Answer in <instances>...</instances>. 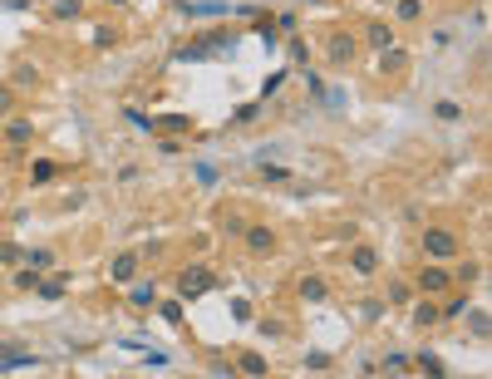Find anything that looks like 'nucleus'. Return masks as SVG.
I'll use <instances>...</instances> for the list:
<instances>
[{"mask_svg":"<svg viewBox=\"0 0 492 379\" xmlns=\"http://www.w3.org/2000/svg\"><path fill=\"white\" fill-rule=\"evenodd\" d=\"M128 301H133L138 310H153V305H158V291H153V281H148V286H133V291H128Z\"/></svg>","mask_w":492,"mask_h":379,"instance_id":"nucleus-19","label":"nucleus"},{"mask_svg":"<svg viewBox=\"0 0 492 379\" xmlns=\"http://www.w3.org/2000/svg\"><path fill=\"white\" fill-rule=\"evenodd\" d=\"M463 315H468V296H453L448 310H439V320H463Z\"/></svg>","mask_w":492,"mask_h":379,"instance_id":"nucleus-29","label":"nucleus"},{"mask_svg":"<svg viewBox=\"0 0 492 379\" xmlns=\"http://www.w3.org/2000/svg\"><path fill=\"white\" fill-rule=\"evenodd\" d=\"M108 281H114V286L138 281V251H119L114 261H108Z\"/></svg>","mask_w":492,"mask_h":379,"instance_id":"nucleus-4","label":"nucleus"},{"mask_svg":"<svg viewBox=\"0 0 492 379\" xmlns=\"http://www.w3.org/2000/svg\"><path fill=\"white\" fill-rule=\"evenodd\" d=\"M305 369H330V355H325V350H310V355H305Z\"/></svg>","mask_w":492,"mask_h":379,"instance_id":"nucleus-36","label":"nucleus"},{"mask_svg":"<svg viewBox=\"0 0 492 379\" xmlns=\"http://www.w3.org/2000/svg\"><path fill=\"white\" fill-rule=\"evenodd\" d=\"M256 35H261V44H266V49H276V40H281V30L271 25V20H256Z\"/></svg>","mask_w":492,"mask_h":379,"instance_id":"nucleus-31","label":"nucleus"},{"mask_svg":"<svg viewBox=\"0 0 492 379\" xmlns=\"http://www.w3.org/2000/svg\"><path fill=\"white\" fill-rule=\"evenodd\" d=\"M158 315H162V320H168V325H178V320H183V305H178V301H168V305H162Z\"/></svg>","mask_w":492,"mask_h":379,"instance_id":"nucleus-37","label":"nucleus"},{"mask_svg":"<svg viewBox=\"0 0 492 379\" xmlns=\"http://www.w3.org/2000/svg\"><path fill=\"white\" fill-rule=\"evenodd\" d=\"M25 266H35V271H49V266H54V251H49V246H35V251H25Z\"/></svg>","mask_w":492,"mask_h":379,"instance_id":"nucleus-23","label":"nucleus"},{"mask_svg":"<svg viewBox=\"0 0 492 379\" xmlns=\"http://www.w3.org/2000/svg\"><path fill=\"white\" fill-rule=\"evenodd\" d=\"M232 44H237L232 30H207V35H202V49H207V54H222V49H232Z\"/></svg>","mask_w":492,"mask_h":379,"instance_id":"nucleus-13","label":"nucleus"},{"mask_svg":"<svg viewBox=\"0 0 492 379\" xmlns=\"http://www.w3.org/2000/svg\"><path fill=\"white\" fill-rule=\"evenodd\" d=\"M414 325H418V330H423V325H439V305H428V301H418L414 305V315H409Z\"/></svg>","mask_w":492,"mask_h":379,"instance_id":"nucleus-21","label":"nucleus"},{"mask_svg":"<svg viewBox=\"0 0 492 379\" xmlns=\"http://www.w3.org/2000/svg\"><path fill=\"white\" fill-rule=\"evenodd\" d=\"M448 286H453V276H448L443 266H423V276H418V291L423 296H443Z\"/></svg>","mask_w":492,"mask_h":379,"instance_id":"nucleus-6","label":"nucleus"},{"mask_svg":"<svg viewBox=\"0 0 492 379\" xmlns=\"http://www.w3.org/2000/svg\"><path fill=\"white\" fill-rule=\"evenodd\" d=\"M281 84H286V69H276V74L261 84V99H276V94H281Z\"/></svg>","mask_w":492,"mask_h":379,"instance_id":"nucleus-33","label":"nucleus"},{"mask_svg":"<svg viewBox=\"0 0 492 379\" xmlns=\"http://www.w3.org/2000/svg\"><path fill=\"white\" fill-rule=\"evenodd\" d=\"M192 114H162V119H153V128H162V133H173V138H183V133H192Z\"/></svg>","mask_w":492,"mask_h":379,"instance_id":"nucleus-9","label":"nucleus"},{"mask_svg":"<svg viewBox=\"0 0 492 379\" xmlns=\"http://www.w3.org/2000/svg\"><path fill=\"white\" fill-rule=\"evenodd\" d=\"M124 119H128V124H133L138 133H158V128H153V119L143 114V108H124Z\"/></svg>","mask_w":492,"mask_h":379,"instance_id":"nucleus-28","label":"nucleus"},{"mask_svg":"<svg viewBox=\"0 0 492 379\" xmlns=\"http://www.w3.org/2000/svg\"><path fill=\"white\" fill-rule=\"evenodd\" d=\"M300 296H305V301H325L330 291H325V281H320V276H305V281H300Z\"/></svg>","mask_w":492,"mask_h":379,"instance_id":"nucleus-26","label":"nucleus"},{"mask_svg":"<svg viewBox=\"0 0 492 379\" xmlns=\"http://www.w3.org/2000/svg\"><path fill=\"white\" fill-rule=\"evenodd\" d=\"M394 15L399 20H418L423 15V0H394Z\"/></svg>","mask_w":492,"mask_h":379,"instance_id":"nucleus-27","label":"nucleus"},{"mask_svg":"<svg viewBox=\"0 0 492 379\" xmlns=\"http://www.w3.org/2000/svg\"><path fill=\"white\" fill-rule=\"evenodd\" d=\"M468 320H473V335H487V310H473L468 305Z\"/></svg>","mask_w":492,"mask_h":379,"instance_id":"nucleus-35","label":"nucleus"},{"mask_svg":"<svg viewBox=\"0 0 492 379\" xmlns=\"http://www.w3.org/2000/svg\"><path fill=\"white\" fill-rule=\"evenodd\" d=\"M10 286H15V291H35V286H40V271H35V266H20L15 276H10Z\"/></svg>","mask_w":492,"mask_h":379,"instance_id":"nucleus-20","label":"nucleus"},{"mask_svg":"<svg viewBox=\"0 0 492 379\" xmlns=\"http://www.w3.org/2000/svg\"><path fill=\"white\" fill-rule=\"evenodd\" d=\"M35 296H44V301H65V296H69V271H54V276H40Z\"/></svg>","mask_w":492,"mask_h":379,"instance_id":"nucleus-7","label":"nucleus"},{"mask_svg":"<svg viewBox=\"0 0 492 379\" xmlns=\"http://www.w3.org/2000/svg\"><path fill=\"white\" fill-rule=\"evenodd\" d=\"M423 251H428L433 261H453L463 246H458V237H453L448 227H428V232H423Z\"/></svg>","mask_w":492,"mask_h":379,"instance_id":"nucleus-1","label":"nucleus"},{"mask_svg":"<svg viewBox=\"0 0 492 379\" xmlns=\"http://www.w3.org/2000/svg\"><path fill=\"white\" fill-rule=\"evenodd\" d=\"M291 60H300V65L310 60V49H305V40H291Z\"/></svg>","mask_w":492,"mask_h":379,"instance_id":"nucleus-42","label":"nucleus"},{"mask_svg":"<svg viewBox=\"0 0 492 379\" xmlns=\"http://www.w3.org/2000/svg\"><path fill=\"white\" fill-rule=\"evenodd\" d=\"M30 133H35V124H30V119H10V124H6L10 148H25V143H30Z\"/></svg>","mask_w":492,"mask_h":379,"instance_id":"nucleus-15","label":"nucleus"},{"mask_svg":"<svg viewBox=\"0 0 492 379\" xmlns=\"http://www.w3.org/2000/svg\"><path fill=\"white\" fill-rule=\"evenodd\" d=\"M271 25H276V30H286V35H291V30H296V10H281L276 20H271Z\"/></svg>","mask_w":492,"mask_h":379,"instance_id":"nucleus-38","label":"nucleus"},{"mask_svg":"<svg viewBox=\"0 0 492 379\" xmlns=\"http://www.w3.org/2000/svg\"><path fill=\"white\" fill-rule=\"evenodd\" d=\"M241 237H246L251 251H276V232H271V227H246Z\"/></svg>","mask_w":492,"mask_h":379,"instance_id":"nucleus-10","label":"nucleus"},{"mask_svg":"<svg viewBox=\"0 0 492 379\" xmlns=\"http://www.w3.org/2000/svg\"><path fill=\"white\" fill-rule=\"evenodd\" d=\"M350 266L359 271V276H374V266H379V251H374V246H355V251H350Z\"/></svg>","mask_w":492,"mask_h":379,"instance_id":"nucleus-11","label":"nucleus"},{"mask_svg":"<svg viewBox=\"0 0 492 379\" xmlns=\"http://www.w3.org/2000/svg\"><path fill=\"white\" fill-rule=\"evenodd\" d=\"M25 261V246L20 242H0V266H20Z\"/></svg>","mask_w":492,"mask_h":379,"instance_id":"nucleus-24","label":"nucleus"},{"mask_svg":"<svg viewBox=\"0 0 492 379\" xmlns=\"http://www.w3.org/2000/svg\"><path fill=\"white\" fill-rule=\"evenodd\" d=\"M54 173H60V162H54V158H35V162H30V183H35V187L54 183Z\"/></svg>","mask_w":492,"mask_h":379,"instance_id":"nucleus-12","label":"nucleus"},{"mask_svg":"<svg viewBox=\"0 0 492 379\" xmlns=\"http://www.w3.org/2000/svg\"><path fill=\"white\" fill-rule=\"evenodd\" d=\"M0 286H6V271H0Z\"/></svg>","mask_w":492,"mask_h":379,"instance_id":"nucleus-46","label":"nucleus"},{"mask_svg":"<svg viewBox=\"0 0 492 379\" xmlns=\"http://www.w3.org/2000/svg\"><path fill=\"white\" fill-rule=\"evenodd\" d=\"M114 40H119V35L108 30V25H99V30H94V49H108V44H114Z\"/></svg>","mask_w":492,"mask_h":379,"instance_id":"nucleus-34","label":"nucleus"},{"mask_svg":"<svg viewBox=\"0 0 492 379\" xmlns=\"http://www.w3.org/2000/svg\"><path fill=\"white\" fill-rule=\"evenodd\" d=\"M414 360H418V369H423V374H433V379H443V374H448V369H443V360L433 355V350H423V355H414Z\"/></svg>","mask_w":492,"mask_h":379,"instance_id":"nucleus-22","label":"nucleus"},{"mask_svg":"<svg viewBox=\"0 0 492 379\" xmlns=\"http://www.w3.org/2000/svg\"><path fill=\"white\" fill-rule=\"evenodd\" d=\"M10 99H15V94H10L6 84H0V114H10Z\"/></svg>","mask_w":492,"mask_h":379,"instance_id":"nucleus-44","label":"nucleus"},{"mask_svg":"<svg viewBox=\"0 0 492 379\" xmlns=\"http://www.w3.org/2000/svg\"><path fill=\"white\" fill-rule=\"evenodd\" d=\"M212 286H217V276H212L207 266H187L183 276H178V296H183V301H197V296H207Z\"/></svg>","mask_w":492,"mask_h":379,"instance_id":"nucleus-2","label":"nucleus"},{"mask_svg":"<svg viewBox=\"0 0 492 379\" xmlns=\"http://www.w3.org/2000/svg\"><path fill=\"white\" fill-rule=\"evenodd\" d=\"M310 6H325V0H310Z\"/></svg>","mask_w":492,"mask_h":379,"instance_id":"nucleus-47","label":"nucleus"},{"mask_svg":"<svg viewBox=\"0 0 492 379\" xmlns=\"http://www.w3.org/2000/svg\"><path fill=\"white\" fill-rule=\"evenodd\" d=\"M305 89H310V99H325V84H320V74H310V69H305Z\"/></svg>","mask_w":492,"mask_h":379,"instance_id":"nucleus-39","label":"nucleus"},{"mask_svg":"<svg viewBox=\"0 0 492 379\" xmlns=\"http://www.w3.org/2000/svg\"><path fill=\"white\" fill-rule=\"evenodd\" d=\"M10 84H15V89H35V84H40V69H35V65H15Z\"/></svg>","mask_w":492,"mask_h":379,"instance_id":"nucleus-18","label":"nucleus"},{"mask_svg":"<svg viewBox=\"0 0 492 379\" xmlns=\"http://www.w3.org/2000/svg\"><path fill=\"white\" fill-rule=\"evenodd\" d=\"M477 276H482V266H477V261H468V266L458 271V281H463V286H468V281H477Z\"/></svg>","mask_w":492,"mask_h":379,"instance_id":"nucleus-41","label":"nucleus"},{"mask_svg":"<svg viewBox=\"0 0 492 379\" xmlns=\"http://www.w3.org/2000/svg\"><path fill=\"white\" fill-rule=\"evenodd\" d=\"M256 168H261V178H266V183H286V178H291V168H281V162H266V158L256 162Z\"/></svg>","mask_w":492,"mask_h":379,"instance_id":"nucleus-25","label":"nucleus"},{"mask_svg":"<svg viewBox=\"0 0 492 379\" xmlns=\"http://www.w3.org/2000/svg\"><path fill=\"white\" fill-rule=\"evenodd\" d=\"M355 49H359V44H355V35H350V30L330 35V44H325V54H330L335 65H350V60H355Z\"/></svg>","mask_w":492,"mask_h":379,"instance_id":"nucleus-8","label":"nucleus"},{"mask_svg":"<svg viewBox=\"0 0 492 379\" xmlns=\"http://www.w3.org/2000/svg\"><path fill=\"white\" fill-rule=\"evenodd\" d=\"M49 10H54V20H79L84 15V0H54Z\"/></svg>","mask_w":492,"mask_h":379,"instance_id":"nucleus-17","label":"nucleus"},{"mask_svg":"<svg viewBox=\"0 0 492 379\" xmlns=\"http://www.w3.org/2000/svg\"><path fill=\"white\" fill-rule=\"evenodd\" d=\"M266 369H271V364H266L256 350H246V355H241V374H266Z\"/></svg>","mask_w":492,"mask_h":379,"instance_id":"nucleus-30","label":"nucleus"},{"mask_svg":"<svg viewBox=\"0 0 492 379\" xmlns=\"http://www.w3.org/2000/svg\"><path fill=\"white\" fill-rule=\"evenodd\" d=\"M40 364V355H30V350H20V345H6L0 340V369H35Z\"/></svg>","mask_w":492,"mask_h":379,"instance_id":"nucleus-5","label":"nucleus"},{"mask_svg":"<svg viewBox=\"0 0 492 379\" xmlns=\"http://www.w3.org/2000/svg\"><path fill=\"white\" fill-rule=\"evenodd\" d=\"M364 40H369V44H374V49H389V44H394V30H389V25H384V20H374V25H369V30H364Z\"/></svg>","mask_w":492,"mask_h":379,"instance_id":"nucleus-16","label":"nucleus"},{"mask_svg":"<svg viewBox=\"0 0 492 379\" xmlns=\"http://www.w3.org/2000/svg\"><path fill=\"white\" fill-rule=\"evenodd\" d=\"M108 6H128V0H108Z\"/></svg>","mask_w":492,"mask_h":379,"instance_id":"nucleus-45","label":"nucleus"},{"mask_svg":"<svg viewBox=\"0 0 492 379\" xmlns=\"http://www.w3.org/2000/svg\"><path fill=\"white\" fill-rule=\"evenodd\" d=\"M433 114H439V119H443V124H458V119H463V108H458V103H453V99H443V103H439V108H433Z\"/></svg>","mask_w":492,"mask_h":379,"instance_id":"nucleus-32","label":"nucleus"},{"mask_svg":"<svg viewBox=\"0 0 492 379\" xmlns=\"http://www.w3.org/2000/svg\"><path fill=\"white\" fill-rule=\"evenodd\" d=\"M384 315V301H364V320H379Z\"/></svg>","mask_w":492,"mask_h":379,"instance_id":"nucleus-43","label":"nucleus"},{"mask_svg":"<svg viewBox=\"0 0 492 379\" xmlns=\"http://www.w3.org/2000/svg\"><path fill=\"white\" fill-rule=\"evenodd\" d=\"M384 369H389V374H404V369H409V355H389Z\"/></svg>","mask_w":492,"mask_h":379,"instance_id":"nucleus-40","label":"nucleus"},{"mask_svg":"<svg viewBox=\"0 0 492 379\" xmlns=\"http://www.w3.org/2000/svg\"><path fill=\"white\" fill-rule=\"evenodd\" d=\"M409 65V54L399 49V44H389V49H379V69H384V74H399Z\"/></svg>","mask_w":492,"mask_h":379,"instance_id":"nucleus-14","label":"nucleus"},{"mask_svg":"<svg viewBox=\"0 0 492 379\" xmlns=\"http://www.w3.org/2000/svg\"><path fill=\"white\" fill-rule=\"evenodd\" d=\"M178 10L187 20H222L232 6H222V0H178Z\"/></svg>","mask_w":492,"mask_h":379,"instance_id":"nucleus-3","label":"nucleus"}]
</instances>
